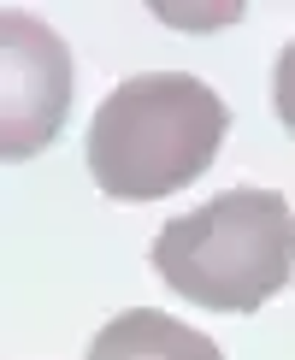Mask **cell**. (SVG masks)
Listing matches in <instances>:
<instances>
[{
	"label": "cell",
	"instance_id": "obj_1",
	"mask_svg": "<svg viewBox=\"0 0 295 360\" xmlns=\"http://www.w3.org/2000/svg\"><path fill=\"white\" fill-rule=\"evenodd\" d=\"M230 107L189 71H136L88 118V177L112 201H159L218 160Z\"/></svg>",
	"mask_w": 295,
	"mask_h": 360
},
{
	"label": "cell",
	"instance_id": "obj_2",
	"mask_svg": "<svg viewBox=\"0 0 295 360\" xmlns=\"http://www.w3.org/2000/svg\"><path fill=\"white\" fill-rule=\"evenodd\" d=\"M148 260L183 302L213 313H254L289 283L295 213L277 189H225L195 213L159 224Z\"/></svg>",
	"mask_w": 295,
	"mask_h": 360
},
{
	"label": "cell",
	"instance_id": "obj_3",
	"mask_svg": "<svg viewBox=\"0 0 295 360\" xmlns=\"http://www.w3.org/2000/svg\"><path fill=\"white\" fill-rule=\"evenodd\" d=\"M77 65L53 24L0 6V160H36L71 118Z\"/></svg>",
	"mask_w": 295,
	"mask_h": 360
},
{
	"label": "cell",
	"instance_id": "obj_4",
	"mask_svg": "<svg viewBox=\"0 0 295 360\" xmlns=\"http://www.w3.org/2000/svg\"><path fill=\"white\" fill-rule=\"evenodd\" d=\"M88 360H225V354H218L213 337L189 331L183 319H166L154 307H130L95 331Z\"/></svg>",
	"mask_w": 295,
	"mask_h": 360
}]
</instances>
